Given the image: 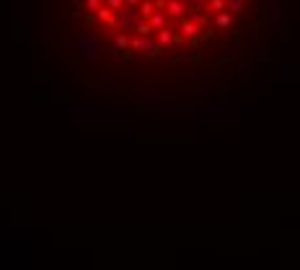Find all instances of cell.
<instances>
[{"instance_id": "ac0fdd59", "label": "cell", "mask_w": 300, "mask_h": 270, "mask_svg": "<svg viewBox=\"0 0 300 270\" xmlns=\"http://www.w3.org/2000/svg\"><path fill=\"white\" fill-rule=\"evenodd\" d=\"M207 3H210V0H194V8H192V10H202Z\"/></svg>"}, {"instance_id": "8992f818", "label": "cell", "mask_w": 300, "mask_h": 270, "mask_svg": "<svg viewBox=\"0 0 300 270\" xmlns=\"http://www.w3.org/2000/svg\"><path fill=\"white\" fill-rule=\"evenodd\" d=\"M94 16H96V18L101 21V24H106L109 29H117V16H114V13H111L109 8H103V5H101V8L96 10Z\"/></svg>"}, {"instance_id": "5b68a950", "label": "cell", "mask_w": 300, "mask_h": 270, "mask_svg": "<svg viewBox=\"0 0 300 270\" xmlns=\"http://www.w3.org/2000/svg\"><path fill=\"white\" fill-rule=\"evenodd\" d=\"M174 39H176V34L171 31L168 26L160 29V31H155V44H158V47H171V44H174Z\"/></svg>"}, {"instance_id": "7a4b0ae2", "label": "cell", "mask_w": 300, "mask_h": 270, "mask_svg": "<svg viewBox=\"0 0 300 270\" xmlns=\"http://www.w3.org/2000/svg\"><path fill=\"white\" fill-rule=\"evenodd\" d=\"M179 37H181V39H189V42H197V39H200V29L194 26L192 21L184 18L181 26H179Z\"/></svg>"}, {"instance_id": "9a60e30c", "label": "cell", "mask_w": 300, "mask_h": 270, "mask_svg": "<svg viewBox=\"0 0 300 270\" xmlns=\"http://www.w3.org/2000/svg\"><path fill=\"white\" fill-rule=\"evenodd\" d=\"M207 8L215 10V13H223V10H225V0H210V3H207Z\"/></svg>"}, {"instance_id": "52a82bcc", "label": "cell", "mask_w": 300, "mask_h": 270, "mask_svg": "<svg viewBox=\"0 0 300 270\" xmlns=\"http://www.w3.org/2000/svg\"><path fill=\"white\" fill-rule=\"evenodd\" d=\"M148 24H150V29H153V31H160V29H166V26H168V16H166V13H160V10H155V13L148 18Z\"/></svg>"}, {"instance_id": "e0dca14e", "label": "cell", "mask_w": 300, "mask_h": 270, "mask_svg": "<svg viewBox=\"0 0 300 270\" xmlns=\"http://www.w3.org/2000/svg\"><path fill=\"white\" fill-rule=\"evenodd\" d=\"M166 3H168V0H153V8L163 13V10H166Z\"/></svg>"}, {"instance_id": "8fae6325", "label": "cell", "mask_w": 300, "mask_h": 270, "mask_svg": "<svg viewBox=\"0 0 300 270\" xmlns=\"http://www.w3.org/2000/svg\"><path fill=\"white\" fill-rule=\"evenodd\" d=\"M132 31H135V37H150V34H153V29H150L148 21H137Z\"/></svg>"}, {"instance_id": "ba28073f", "label": "cell", "mask_w": 300, "mask_h": 270, "mask_svg": "<svg viewBox=\"0 0 300 270\" xmlns=\"http://www.w3.org/2000/svg\"><path fill=\"white\" fill-rule=\"evenodd\" d=\"M197 29H207V24H210V18H207V13H202V10H189V18Z\"/></svg>"}, {"instance_id": "9c48e42d", "label": "cell", "mask_w": 300, "mask_h": 270, "mask_svg": "<svg viewBox=\"0 0 300 270\" xmlns=\"http://www.w3.org/2000/svg\"><path fill=\"white\" fill-rule=\"evenodd\" d=\"M155 13V8H153V0H140V5H137V16H140L143 21H148L150 16Z\"/></svg>"}, {"instance_id": "2e32d148", "label": "cell", "mask_w": 300, "mask_h": 270, "mask_svg": "<svg viewBox=\"0 0 300 270\" xmlns=\"http://www.w3.org/2000/svg\"><path fill=\"white\" fill-rule=\"evenodd\" d=\"M101 5H103L101 0H86V10H91V13H96V10H99Z\"/></svg>"}, {"instance_id": "5bb4252c", "label": "cell", "mask_w": 300, "mask_h": 270, "mask_svg": "<svg viewBox=\"0 0 300 270\" xmlns=\"http://www.w3.org/2000/svg\"><path fill=\"white\" fill-rule=\"evenodd\" d=\"M103 8H109L111 13H117V10H124V0H101Z\"/></svg>"}, {"instance_id": "6da1fadb", "label": "cell", "mask_w": 300, "mask_h": 270, "mask_svg": "<svg viewBox=\"0 0 300 270\" xmlns=\"http://www.w3.org/2000/svg\"><path fill=\"white\" fill-rule=\"evenodd\" d=\"M130 47L135 52L148 55V58H155V55L160 52V47L155 44V39H150V37H135V39H130Z\"/></svg>"}, {"instance_id": "3957f363", "label": "cell", "mask_w": 300, "mask_h": 270, "mask_svg": "<svg viewBox=\"0 0 300 270\" xmlns=\"http://www.w3.org/2000/svg\"><path fill=\"white\" fill-rule=\"evenodd\" d=\"M137 21H143L140 16H137V10H135V13H132V10H124V13L117 18V29H119V26H124V31H132Z\"/></svg>"}, {"instance_id": "7c38bea8", "label": "cell", "mask_w": 300, "mask_h": 270, "mask_svg": "<svg viewBox=\"0 0 300 270\" xmlns=\"http://www.w3.org/2000/svg\"><path fill=\"white\" fill-rule=\"evenodd\" d=\"M215 24L220 26V29H230V26H233V16H230V13H225V10H223V13H217Z\"/></svg>"}, {"instance_id": "30bf717a", "label": "cell", "mask_w": 300, "mask_h": 270, "mask_svg": "<svg viewBox=\"0 0 300 270\" xmlns=\"http://www.w3.org/2000/svg\"><path fill=\"white\" fill-rule=\"evenodd\" d=\"M225 10H230V13H233V16H241V13H244V0H225Z\"/></svg>"}, {"instance_id": "277c9868", "label": "cell", "mask_w": 300, "mask_h": 270, "mask_svg": "<svg viewBox=\"0 0 300 270\" xmlns=\"http://www.w3.org/2000/svg\"><path fill=\"white\" fill-rule=\"evenodd\" d=\"M184 10H187L184 0H168L163 13H166V16H171V18H181V16H184Z\"/></svg>"}, {"instance_id": "4fadbf2b", "label": "cell", "mask_w": 300, "mask_h": 270, "mask_svg": "<svg viewBox=\"0 0 300 270\" xmlns=\"http://www.w3.org/2000/svg\"><path fill=\"white\" fill-rule=\"evenodd\" d=\"M114 44H117V50L127 52L130 50V37H127V34H114Z\"/></svg>"}]
</instances>
